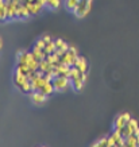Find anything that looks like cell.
Here are the masks:
<instances>
[{"mask_svg":"<svg viewBox=\"0 0 139 147\" xmlns=\"http://www.w3.org/2000/svg\"><path fill=\"white\" fill-rule=\"evenodd\" d=\"M30 97L34 104H43L47 100V94H45L42 90H32L30 93Z\"/></svg>","mask_w":139,"mask_h":147,"instance_id":"277c9868","label":"cell"},{"mask_svg":"<svg viewBox=\"0 0 139 147\" xmlns=\"http://www.w3.org/2000/svg\"><path fill=\"white\" fill-rule=\"evenodd\" d=\"M54 42H55V46H57V49L62 50V51H67V49H69V45H67L65 40H62V39H55Z\"/></svg>","mask_w":139,"mask_h":147,"instance_id":"ac0fdd59","label":"cell"},{"mask_svg":"<svg viewBox=\"0 0 139 147\" xmlns=\"http://www.w3.org/2000/svg\"><path fill=\"white\" fill-rule=\"evenodd\" d=\"M70 78L65 76H58V77H54L53 80V85H54V89L61 92V90H65L70 85Z\"/></svg>","mask_w":139,"mask_h":147,"instance_id":"7a4b0ae2","label":"cell"},{"mask_svg":"<svg viewBox=\"0 0 139 147\" xmlns=\"http://www.w3.org/2000/svg\"><path fill=\"white\" fill-rule=\"evenodd\" d=\"M40 38H42V39L45 40L46 43H49V42H51V40H53V39H51V36H50L49 34H45V35H43V36H40Z\"/></svg>","mask_w":139,"mask_h":147,"instance_id":"603a6c76","label":"cell"},{"mask_svg":"<svg viewBox=\"0 0 139 147\" xmlns=\"http://www.w3.org/2000/svg\"><path fill=\"white\" fill-rule=\"evenodd\" d=\"M30 55H31V51H30V53H28V51H24V50L19 51V53H18V57H16V59H18V63H27V61H28Z\"/></svg>","mask_w":139,"mask_h":147,"instance_id":"30bf717a","label":"cell"},{"mask_svg":"<svg viewBox=\"0 0 139 147\" xmlns=\"http://www.w3.org/2000/svg\"><path fill=\"white\" fill-rule=\"evenodd\" d=\"M46 59H47L50 63H53V65H58V63H61L59 62V55L55 53V51L51 53V54H49V55H46Z\"/></svg>","mask_w":139,"mask_h":147,"instance_id":"5bb4252c","label":"cell"},{"mask_svg":"<svg viewBox=\"0 0 139 147\" xmlns=\"http://www.w3.org/2000/svg\"><path fill=\"white\" fill-rule=\"evenodd\" d=\"M78 1H80V0H65V7H66L67 9L73 11V9L76 8V5L78 4Z\"/></svg>","mask_w":139,"mask_h":147,"instance_id":"d6986e66","label":"cell"},{"mask_svg":"<svg viewBox=\"0 0 139 147\" xmlns=\"http://www.w3.org/2000/svg\"><path fill=\"white\" fill-rule=\"evenodd\" d=\"M126 146H130V147H136L139 146V136L138 135L132 134L131 136L126 139Z\"/></svg>","mask_w":139,"mask_h":147,"instance_id":"8fae6325","label":"cell"},{"mask_svg":"<svg viewBox=\"0 0 139 147\" xmlns=\"http://www.w3.org/2000/svg\"><path fill=\"white\" fill-rule=\"evenodd\" d=\"M134 134H135V135H138V136H139V127H136V128L134 129Z\"/></svg>","mask_w":139,"mask_h":147,"instance_id":"cb8c5ba5","label":"cell"},{"mask_svg":"<svg viewBox=\"0 0 139 147\" xmlns=\"http://www.w3.org/2000/svg\"><path fill=\"white\" fill-rule=\"evenodd\" d=\"M90 8H92V0H80L78 4L76 5V8L73 9V13L77 18H84L89 13Z\"/></svg>","mask_w":139,"mask_h":147,"instance_id":"6da1fadb","label":"cell"},{"mask_svg":"<svg viewBox=\"0 0 139 147\" xmlns=\"http://www.w3.org/2000/svg\"><path fill=\"white\" fill-rule=\"evenodd\" d=\"M5 1H11V0H5Z\"/></svg>","mask_w":139,"mask_h":147,"instance_id":"4316f807","label":"cell"},{"mask_svg":"<svg viewBox=\"0 0 139 147\" xmlns=\"http://www.w3.org/2000/svg\"><path fill=\"white\" fill-rule=\"evenodd\" d=\"M28 16H31L30 15V12H28V9H27V7L23 3H20L18 7V9H16V18L19 19H26L28 18Z\"/></svg>","mask_w":139,"mask_h":147,"instance_id":"52a82bcc","label":"cell"},{"mask_svg":"<svg viewBox=\"0 0 139 147\" xmlns=\"http://www.w3.org/2000/svg\"><path fill=\"white\" fill-rule=\"evenodd\" d=\"M70 81H72L73 89L78 92V90H81L84 88V84H85V81H86V73H81L80 77H76V78H73Z\"/></svg>","mask_w":139,"mask_h":147,"instance_id":"5b68a950","label":"cell"},{"mask_svg":"<svg viewBox=\"0 0 139 147\" xmlns=\"http://www.w3.org/2000/svg\"><path fill=\"white\" fill-rule=\"evenodd\" d=\"M42 92H43V93L45 94H47V96H49V94H51L54 92V85H53V81H50V82H46L45 85H43V88H42Z\"/></svg>","mask_w":139,"mask_h":147,"instance_id":"9a60e30c","label":"cell"},{"mask_svg":"<svg viewBox=\"0 0 139 147\" xmlns=\"http://www.w3.org/2000/svg\"><path fill=\"white\" fill-rule=\"evenodd\" d=\"M55 50H57L55 42H54V40H51V42H49V43H46V46H45V49H43V51H45L46 55H49V54L54 53Z\"/></svg>","mask_w":139,"mask_h":147,"instance_id":"4fadbf2b","label":"cell"},{"mask_svg":"<svg viewBox=\"0 0 139 147\" xmlns=\"http://www.w3.org/2000/svg\"><path fill=\"white\" fill-rule=\"evenodd\" d=\"M54 69V65L53 63H50L47 59H42V61H39V70H42L43 73H51Z\"/></svg>","mask_w":139,"mask_h":147,"instance_id":"ba28073f","label":"cell"},{"mask_svg":"<svg viewBox=\"0 0 139 147\" xmlns=\"http://www.w3.org/2000/svg\"><path fill=\"white\" fill-rule=\"evenodd\" d=\"M59 4H61V0H47V1H46V5L50 7V8H53V9L58 8Z\"/></svg>","mask_w":139,"mask_h":147,"instance_id":"ffe728a7","label":"cell"},{"mask_svg":"<svg viewBox=\"0 0 139 147\" xmlns=\"http://www.w3.org/2000/svg\"><path fill=\"white\" fill-rule=\"evenodd\" d=\"M130 119H131V115L128 112H123V113H120L119 116H116V119H115V129H119V131H120V129L130 121Z\"/></svg>","mask_w":139,"mask_h":147,"instance_id":"3957f363","label":"cell"},{"mask_svg":"<svg viewBox=\"0 0 139 147\" xmlns=\"http://www.w3.org/2000/svg\"><path fill=\"white\" fill-rule=\"evenodd\" d=\"M7 19V1L0 3V22Z\"/></svg>","mask_w":139,"mask_h":147,"instance_id":"7c38bea8","label":"cell"},{"mask_svg":"<svg viewBox=\"0 0 139 147\" xmlns=\"http://www.w3.org/2000/svg\"><path fill=\"white\" fill-rule=\"evenodd\" d=\"M31 54L34 55V58H35V59H38V61H42V59H45V58H46L45 51H43L42 49H39V47H36V46H34V47H32Z\"/></svg>","mask_w":139,"mask_h":147,"instance_id":"9c48e42d","label":"cell"},{"mask_svg":"<svg viewBox=\"0 0 139 147\" xmlns=\"http://www.w3.org/2000/svg\"><path fill=\"white\" fill-rule=\"evenodd\" d=\"M120 132H121V136H123L124 139H127L128 136H131V135L134 134V129L131 128L128 124H126L124 127H123V128L120 129Z\"/></svg>","mask_w":139,"mask_h":147,"instance_id":"2e32d148","label":"cell"},{"mask_svg":"<svg viewBox=\"0 0 139 147\" xmlns=\"http://www.w3.org/2000/svg\"><path fill=\"white\" fill-rule=\"evenodd\" d=\"M74 66L78 67V70H80L81 73H86V71H88V62H86V58L78 55L76 63H74Z\"/></svg>","mask_w":139,"mask_h":147,"instance_id":"8992f818","label":"cell"},{"mask_svg":"<svg viewBox=\"0 0 139 147\" xmlns=\"http://www.w3.org/2000/svg\"><path fill=\"white\" fill-rule=\"evenodd\" d=\"M35 46H36V47H39V49L43 50V49H45V46H46V42H45L43 39H42V38H40V39L35 43Z\"/></svg>","mask_w":139,"mask_h":147,"instance_id":"44dd1931","label":"cell"},{"mask_svg":"<svg viewBox=\"0 0 139 147\" xmlns=\"http://www.w3.org/2000/svg\"><path fill=\"white\" fill-rule=\"evenodd\" d=\"M27 1H35V0H27Z\"/></svg>","mask_w":139,"mask_h":147,"instance_id":"484cf974","label":"cell"},{"mask_svg":"<svg viewBox=\"0 0 139 147\" xmlns=\"http://www.w3.org/2000/svg\"><path fill=\"white\" fill-rule=\"evenodd\" d=\"M1 46H3V42H1V38H0V49H1Z\"/></svg>","mask_w":139,"mask_h":147,"instance_id":"d4e9b609","label":"cell"},{"mask_svg":"<svg viewBox=\"0 0 139 147\" xmlns=\"http://www.w3.org/2000/svg\"><path fill=\"white\" fill-rule=\"evenodd\" d=\"M107 139L108 138H103L101 140H99L97 143H94V146H107Z\"/></svg>","mask_w":139,"mask_h":147,"instance_id":"7402d4cb","label":"cell"},{"mask_svg":"<svg viewBox=\"0 0 139 147\" xmlns=\"http://www.w3.org/2000/svg\"><path fill=\"white\" fill-rule=\"evenodd\" d=\"M15 71H19V73H22V74H28L30 73V67H28V65L27 63H18L16 65V70Z\"/></svg>","mask_w":139,"mask_h":147,"instance_id":"e0dca14e","label":"cell"}]
</instances>
